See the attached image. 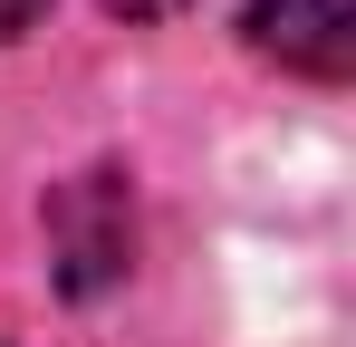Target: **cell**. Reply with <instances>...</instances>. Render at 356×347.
I'll use <instances>...</instances> for the list:
<instances>
[{
	"mask_svg": "<svg viewBox=\"0 0 356 347\" xmlns=\"http://www.w3.org/2000/svg\"><path fill=\"white\" fill-rule=\"evenodd\" d=\"M29 20H39V0H0V39H10V29H29Z\"/></svg>",
	"mask_w": 356,
	"mask_h": 347,
	"instance_id": "277c9868",
	"label": "cell"
},
{
	"mask_svg": "<svg viewBox=\"0 0 356 347\" xmlns=\"http://www.w3.org/2000/svg\"><path fill=\"white\" fill-rule=\"evenodd\" d=\"M250 49L298 77H347L356 68V10L347 0H250Z\"/></svg>",
	"mask_w": 356,
	"mask_h": 347,
	"instance_id": "7a4b0ae2",
	"label": "cell"
},
{
	"mask_svg": "<svg viewBox=\"0 0 356 347\" xmlns=\"http://www.w3.org/2000/svg\"><path fill=\"white\" fill-rule=\"evenodd\" d=\"M49 251H58V280L77 299L125 280V261H135V203H125L116 174H77V183L49 193Z\"/></svg>",
	"mask_w": 356,
	"mask_h": 347,
	"instance_id": "6da1fadb",
	"label": "cell"
},
{
	"mask_svg": "<svg viewBox=\"0 0 356 347\" xmlns=\"http://www.w3.org/2000/svg\"><path fill=\"white\" fill-rule=\"evenodd\" d=\"M116 20H164V10H183V0H106Z\"/></svg>",
	"mask_w": 356,
	"mask_h": 347,
	"instance_id": "3957f363",
	"label": "cell"
}]
</instances>
